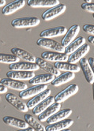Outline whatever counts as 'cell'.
<instances>
[{
  "instance_id": "6da1fadb",
  "label": "cell",
  "mask_w": 94,
  "mask_h": 131,
  "mask_svg": "<svg viewBox=\"0 0 94 131\" xmlns=\"http://www.w3.org/2000/svg\"><path fill=\"white\" fill-rule=\"evenodd\" d=\"M40 23V20L36 17H18L11 21L12 27L15 29H25V28H33L37 26Z\"/></svg>"
},
{
  "instance_id": "7a4b0ae2",
  "label": "cell",
  "mask_w": 94,
  "mask_h": 131,
  "mask_svg": "<svg viewBox=\"0 0 94 131\" xmlns=\"http://www.w3.org/2000/svg\"><path fill=\"white\" fill-rule=\"evenodd\" d=\"M36 44L40 48L51 50L55 52L64 53L65 51V48L61 44V43H59L50 38H41L40 37V39L36 41Z\"/></svg>"
},
{
  "instance_id": "3957f363",
  "label": "cell",
  "mask_w": 94,
  "mask_h": 131,
  "mask_svg": "<svg viewBox=\"0 0 94 131\" xmlns=\"http://www.w3.org/2000/svg\"><path fill=\"white\" fill-rule=\"evenodd\" d=\"M78 90H79V87L76 84L70 85L69 86H67L66 89L62 90L55 96V102L59 103V104H62V102L67 100L68 98L76 94L78 92Z\"/></svg>"
},
{
  "instance_id": "277c9868",
  "label": "cell",
  "mask_w": 94,
  "mask_h": 131,
  "mask_svg": "<svg viewBox=\"0 0 94 131\" xmlns=\"http://www.w3.org/2000/svg\"><path fill=\"white\" fill-rule=\"evenodd\" d=\"M67 10V6L62 3H59V5L49 8L48 10L44 11L42 14V19L45 21H51L56 17H58L63 14Z\"/></svg>"
},
{
  "instance_id": "5b68a950",
  "label": "cell",
  "mask_w": 94,
  "mask_h": 131,
  "mask_svg": "<svg viewBox=\"0 0 94 131\" xmlns=\"http://www.w3.org/2000/svg\"><path fill=\"white\" fill-rule=\"evenodd\" d=\"M10 70H18V71H36L40 69L39 66L36 62H17L9 66Z\"/></svg>"
},
{
  "instance_id": "8992f818",
  "label": "cell",
  "mask_w": 94,
  "mask_h": 131,
  "mask_svg": "<svg viewBox=\"0 0 94 131\" xmlns=\"http://www.w3.org/2000/svg\"><path fill=\"white\" fill-rule=\"evenodd\" d=\"M47 89H48V85H36L30 88H27L23 91H21L19 92V96L22 99L26 100L31 97H34Z\"/></svg>"
},
{
  "instance_id": "52a82bcc",
  "label": "cell",
  "mask_w": 94,
  "mask_h": 131,
  "mask_svg": "<svg viewBox=\"0 0 94 131\" xmlns=\"http://www.w3.org/2000/svg\"><path fill=\"white\" fill-rule=\"evenodd\" d=\"M90 50V46L87 43H85L82 46H81L78 49H77L74 52L70 54L68 57V61L70 63L76 64L82 58L86 56Z\"/></svg>"
},
{
  "instance_id": "ba28073f",
  "label": "cell",
  "mask_w": 94,
  "mask_h": 131,
  "mask_svg": "<svg viewBox=\"0 0 94 131\" xmlns=\"http://www.w3.org/2000/svg\"><path fill=\"white\" fill-rule=\"evenodd\" d=\"M68 57L65 53H59L55 51H44L41 54V58L46 61H49L52 62H67Z\"/></svg>"
},
{
  "instance_id": "9c48e42d",
  "label": "cell",
  "mask_w": 94,
  "mask_h": 131,
  "mask_svg": "<svg viewBox=\"0 0 94 131\" xmlns=\"http://www.w3.org/2000/svg\"><path fill=\"white\" fill-rule=\"evenodd\" d=\"M35 76V73L33 71H18V70H10L6 73L8 78L17 80V81H27L30 80Z\"/></svg>"
},
{
  "instance_id": "30bf717a",
  "label": "cell",
  "mask_w": 94,
  "mask_h": 131,
  "mask_svg": "<svg viewBox=\"0 0 94 131\" xmlns=\"http://www.w3.org/2000/svg\"><path fill=\"white\" fill-rule=\"evenodd\" d=\"M79 64H80V67L83 72V74L86 81L89 84H90V85H92V83L94 82V73L88 62V59L82 58L79 61Z\"/></svg>"
},
{
  "instance_id": "8fae6325",
  "label": "cell",
  "mask_w": 94,
  "mask_h": 131,
  "mask_svg": "<svg viewBox=\"0 0 94 131\" xmlns=\"http://www.w3.org/2000/svg\"><path fill=\"white\" fill-rule=\"evenodd\" d=\"M67 32V28L64 26H58L55 28H50V29H45L40 34L41 38H52V37L59 36L62 35H65Z\"/></svg>"
},
{
  "instance_id": "7c38bea8",
  "label": "cell",
  "mask_w": 94,
  "mask_h": 131,
  "mask_svg": "<svg viewBox=\"0 0 94 131\" xmlns=\"http://www.w3.org/2000/svg\"><path fill=\"white\" fill-rule=\"evenodd\" d=\"M6 100L9 104H11L17 111L22 112H27L29 111V108H28L27 105L25 103H23L19 98L17 97V96L13 94V93H8V94H6Z\"/></svg>"
},
{
  "instance_id": "4fadbf2b",
  "label": "cell",
  "mask_w": 94,
  "mask_h": 131,
  "mask_svg": "<svg viewBox=\"0 0 94 131\" xmlns=\"http://www.w3.org/2000/svg\"><path fill=\"white\" fill-rule=\"evenodd\" d=\"M59 0H28L27 4L32 8H51L59 5Z\"/></svg>"
},
{
  "instance_id": "5bb4252c",
  "label": "cell",
  "mask_w": 94,
  "mask_h": 131,
  "mask_svg": "<svg viewBox=\"0 0 94 131\" xmlns=\"http://www.w3.org/2000/svg\"><path fill=\"white\" fill-rule=\"evenodd\" d=\"M80 32V26L78 25H74L70 28V29L67 30V33L65 34L64 37L61 41V44L66 48L78 36V34Z\"/></svg>"
},
{
  "instance_id": "9a60e30c",
  "label": "cell",
  "mask_w": 94,
  "mask_h": 131,
  "mask_svg": "<svg viewBox=\"0 0 94 131\" xmlns=\"http://www.w3.org/2000/svg\"><path fill=\"white\" fill-rule=\"evenodd\" d=\"M25 4V0H14V1L6 5L2 10V14L3 15H11L18 10L24 7Z\"/></svg>"
},
{
  "instance_id": "2e32d148",
  "label": "cell",
  "mask_w": 94,
  "mask_h": 131,
  "mask_svg": "<svg viewBox=\"0 0 94 131\" xmlns=\"http://www.w3.org/2000/svg\"><path fill=\"white\" fill-rule=\"evenodd\" d=\"M55 77L51 73H46L39 74V75H35L32 79L29 80L30 85H47V84L51 83Z\"/></svg>"
},
{
  "instance_id": "e0dca14e",
  "label": "cell",
  "mask_w": 94,
  "mask_h": 131,
  "mask_svg": "<svg viewBox=\"0 0 94 131\" xmlns=\"http://www.w3.org/2000/svg\"><path fill=\"white\" fill-rule=\"evenodd\" d=\"M51 93V90L48 88L46 90L41 92L40 93H39V94H37L36 96L33 97L26 104L29 110H33V107H35L37 104H39L40 102H42L44 100H45L46 98H48V96H50Z\"/></svg>"
},
{
  "instance_id": "ac0fdd59",
  "label": "cell",
  "mask_w": 94,
  "mask_h": 131,
  "mask_svg": "<svg viewBox=\"0 0 94 131\" xmlns=\"http://www.w3.org/2000/svg\"><path fill=\"white\" fill-rule=\"evenodd\" d=\"M36 63L39 66L40 68H41L46 72L53 74L55 77H58L59 75H60V71L58 69H56L55 66L51 65L48 61L43 59L42 58H36Z\"/></svg>"
},
{
  "instance_id": "d6986e66",
  "label": "cell",
  "mask_w": 94,
  "mask_h": 131,
  "mask_svg": "<svg viewBox=\"0 0 94 131\" xmlns=\"http://www.w3.org/2000/svg\"><path fill=\"white\" fill-rule=\"evenodd\" d=\"M74 123L73 119H64L57 123H55L52 124H49L45 127L46 131H61L66 129H68Z\"/></svg>"
},
{
  "instance_id": "ffe728a7",
  "label": "cell",
  "mask_w": 94,
  "mask_h": 131,
  "mask_svg": "<svg viewBox=\"0 0 94 131\" xmlns=\"http://www.w3.org/2000/svg\"><path fill=\"white\" fill-rule=\"evenodd\" d=\"M0 84L6 86L7 88H10L17 91H23L28 88L27 85L21 81H17L11 78H3L0 81Z\"/></svg>"
},
{
  "instance_id": "44dd1931",
  "label": "cell",
  "mask_w": 94,
  "mask_h": 131,
  "mask_svg": "<svg viewBox=\"0 0 94 131\" xmlns=\"http://www.w3.org/2000/svg\"><path fill=\"white\" fill-rule=\"evenodd\" d=\"M61 109V104L59 103H54L50 107H48L44 111H43L42 113L38 115V120L41 123L45 122L48 120L51 116L55 115L56 112H58Z\"/></svg>"
},
{
  "instance_id": "7402d4cb",
  "label": "cell",
  "mask_w": 94,
  "mask_h": 131,
  "mask_svg": "<svg viewBox=\"0 0 94 131\" xmlns=\"http://www.w3.org/2000/svg\"><path fill=\"white\" fill-rule=\"evenodd\" d=\"M54 66L59 71L78 73L81 70L80 66H78L77 64L70 63L69 62H57L54 63Z\"/></svg>"
},
{
  "instance_id": "603a6c76",
  "label": "cell",
  "mask_w": 94,
  "mask_h": 131,
  "mask_svg": "<svg viewBox=\"0 0 94 131\" xmlns=\"http://www.w3.org/2000/svg\"><path fill=\"white\" fill-rule=\"evenodd\" d=\"M73 111L71 109H63V110H59L58 112H56L55 115L51 116L48 120H47V123L48 125L52 124L55 123H57V122L67 119L69 116L71 115Z\"/></svg>"
},
{
  "instance_id": "cb8c5ba5",
  "label": "cell",
  "mask_w": 94,
  "mask_h": 131,
  "mask_svg": "<svg viewBox=\"0 0 94 131\" xmlns=\"http://www.w3.org/2000/svg\"><path fill=\"white\" fill-rule=\"evenodd\" d=\"M3 121L5 124L18 129H25L29 127V124L25 121L12 116H5L3 118Z\"/></svg>"
},
{
  "instance_id": "d4e9b609",
  "label": "cell",
  "mask_w": 94,
  "mask_h": 131,
  "mask_svg": "<svg viewBox=\"0 0 94 131\" xmlns=\"http://www.w3.org/2000/svg\"><path fill=\"white\" fill-rule=\"evenodd\" d=\"M11 51L13 54L16 55L20 59H23L26 62H36V57L29 51H26L19 48H16V47L11 48Z\"/></svg>"
},
{
  "instance_id": "484cf974",
  "label": "cell",
  "mask_w": 94,
  "mask_h": 131,
  "mask_svg": "<svg viewBox=\"0 0 94 131\" xmlns=\"http://www.w3.org/2000/svg\"><path fill=\"white\" fill-rule=\"evenodd\" d=\"M75 78V74L74 73L72 72H65L58 77H56L51 82V84L53 86H60L62 85L67 83L70 81H72Z\"/></svg>"
},
{
  "instance_id": "4316f807",
  "label": "cell",
  "mask_w": 94,
  "mask_h": 131,
  "mask_svg": "<svg viewBox=\"0 0 94 131\" xmlns=\"http://www.w3.org/2000/svg\"><path fill=\"white\" fill-rule=\"evenodd\" d=\"M55 103V97L54 96H48L42 102H40L39 104H37L35 107L33 109V113L36 115H40L43 111H44L48 107H50L52 104Z\"/></svg>"
},
{
  "instance_id": "83f0119b",
  "label": "cell",
  "mask_w": 94,
  "mask_h": 131,
  "mask_svg": "<svg viewBox=\"0 0 94 131\" xmlns=\"http://www.w3.org/2000/svg\"><path fill=\"white\" fill-rule=\"evenodd\" d=\"M85 43H86V39L83 36H78L77 38H75L67 47H66L64 53L67 55H70Z\"/></svg>"
},
{
  "instance_id": "f1b7e54d",
  "label": "cell",
  "mask_w": 94,
  "mask_h": 131,
  "mask_svg": "<svg viewBox=\"0 0 94 131\" xmlns=\"http://www.w3.org/2000/svg\"><path fill=\"white\" fill-rule=\"evenodd\" d=\"M25 121L32 128H33L36 131H46L45 127L40 123L39 120H37L34 116L29 114H25L24 116Z\"/></svg>"
},
{
  "instance_id": "f546056e",
  "label": "cell",
  "mask_w": 94,
  "mask_h": 131,
  "mask_svg": "<svg viewBox=\"0 0 94 131\" xmlns=\"http://www.w3.org/2000/svg\"><path fill=\"white\" fill-rule=\"evenodd\" d=\"M20 62V59L17 58L16 55L11 54H3L0 53V62L5 64H12L14 62Z\"/></svg>"
},
{
  "instance_id": "4dcf8cb0",
  "label": "cell",
  "mask_w": 94,
  "mask_h": 131,
  "mask_svg": "<svg viewBox=\"0 0 94 131\" xmlns=\"http://www.w3.org/2000/svg\"><path fill=\"white\" fill-rule=\"evenodd\" d=\"M83 10L94 13V3H84L81 6Z\"/></svg>"
},
{
  "instance_id": "1f68e13d",
  "label": "cell",
  "mask_w": 94,
  "mask_h": 131,
  "mask_svg": "<svg viewBox=\"0 0 94 131\" xmlns=\"http://www.w3.org/2000/svg\"><path fill=\"white\" fill-rule=\"evenodd\" d=\"M83 30L86 33L91 34V36H94V25L86 24L83 26Z\"/></svg>"
},
{
  "instance_id": "d6a6232c",
  "label": "cell",
  "mask_w": 94,
  "mask_h": 131,
  "mask_svg": "<svg viewBox=\"0 0 94 131\" xmlns=\"http://www.w3.org/2000/svg\"><path fill=\"white\" fill-rule=\"evenodd\" d=\"M8 90V88L3 85H1L0 84V94H3V93H6Z\"/></svg>"
},
{
  "instance_id": "836d02e7",
  "label": "cell",
  "mask_w": 94,
  "mask_h": 131,
  "mask_svg": "<svg viewBox=\"0 0 94 131\" xmlns=\"http://www.w3.org/2000/svg\"><path fill=\"white\" fill-rule=\"evenodd\" d=\"M88 62H89V65H90V67H91V68H92V72H93V73H94V58L90 57V58L88 59Z\"/></svg>"
},
{
  "instance_id": "e575fe53",
  "label": "cell",
  "mask_w": 94,
  "mask_h": 131,
  "mask_svg": "<svg viewBox=\"0 0 94 131\" xmlns=\"http://www.w3.org/2000/svg\"><path fill=\"white\" fill-rule=\"evenodd\" d=\"M17 131H35V129L32 127H28L25 129H18Z\"/></svg>"
},
{
  "instance_id": "d590c367",
  "label": "cell",
  "mask_w": 94,
  "mask_h": 131,
  "mask_svg": "<svg viewBox=\"0 0 94 131\" xmlns=\"http://www.w3.org/2000/svg\"><path fill=\"white\" fill-rule=\"evenodd\" d=\"M88 41L94 45V36H88Z\"/></svg>"
},
{
  "instance_id": "8d00e7d4",
  "label": "cell",
  "mask_w": 94,
  "mask_h": 131,
  "mask_svg": "<svg viewBox=\"0 0 94 131\" xmlns=\"http://www.w3.org/2000/svg\"><path fill=\"white\" fill-rule=\"evenodd\" d=\"M6 5V0H0V7Z\"/></svg>"
},
{
  "instance_id": "74e56055",
  "label": "cell",
  "mask_w": 94,
  "mask_h": 131,
  "mask_svg": "<svg viewBox=\"0 0 94 131\" xmlns=\"http://www.w3.org/2000/svg\"><path fill=\"white\" fill-rule=\"evenodd\" d=\"M92 94H93V100H94V82L92 83Z\"/></svg>"
},
{
  "instance_id": "f35d334b",
  "label": "cell",
  "mask_w": 94,
  "mask_h": 131,
  "mask_svg": "<svg viewBox=\"0 0 94 131\" xmlns=\"http://www.w3.org/2000/svg\"><path fill=\"white\" fill-rule=\"evenodd\" d=\"M85 3H91V0H84Z\"/></svg>"
},
{
  "instance_id": "ab89813d",
  "label": "cell",
  "mask_w": 94,
  "mask_h": 131,
  "mask_svg": "<svg viewBox=\"0 0 94 131\" xmlns=\"http://www.w3.org/2000/svg\"><path fill=\"white\" fill-rule=\"evenodd\" d=\"M61 131H71V130L69 129H63V130H61Z\"/></svg>"
},
{
  "instance_id": "60d3db41",
  "label": "cell",
  "mask_w": 94,
  "mask_h": 131,
  "mask_svg": "<svg viewBox=\"0 0 94 131\" xmlns=\"http://www.w3.org/2000/svg\"><path fill=\"white\" fill-rule=\"evenodd\" d=\"M92 17H93V18H94V13L92 14Z\"/></svg>"
},
{
  "instance_id": "b9f144b4",
  "label": "cell",
  "mask_w": 94,
  "mask_h": 131,
  "mask_svg": "<svg viewBox=\"0 0 94 131\" xmlns=\"http://www.w3.org/2000/svg\"><path fill=\"white\" fill-rule=\"evenodd\" d=\"M0 81H1V78H0Z\"/></svg>"
}]
</instances>
